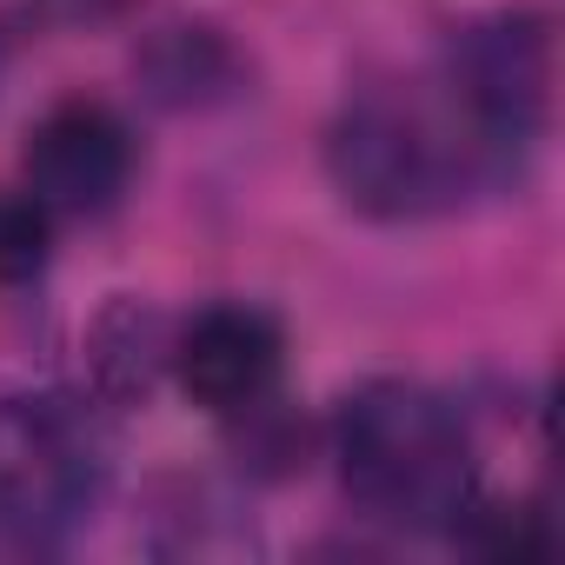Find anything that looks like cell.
Listing matches in <instances>:
<instances>
[{"label":"cell","instance_id":"obj_1","mask_svg":"<svg viewBox=\"0 0 565 565\" xmlns=\"http://www.w3.org/2000/svg\"><path fill=\"white\" fill-rule=\"evenodd\" d=\"M333 459L353 512L393 532H459L479 505L466 419L419 380H366L333 413Z\"/></svg>","mask_w":565,"mask_h":565},{"label":"cell","instance_id":"obj_2","mask_svg":"<svg viewBox=\"0 0 565 565\" xmlns=\"http://www.w3.org/2000/svg\"><path fill=\"white\" fill-rule=\"evenodd\" d=\"M327 180L353 213L386 226L433 220L479 186H505L452 107H433L413 87H386V81L353 87L340 100L327 127Z\"/></svg>","mask_w":565,"mask_h":565},{"label":"cell","instance_id":"obj_3","mask_svg":"<svg viewBox=\"0 0 565 565\" xmlns=\"http://www.w3.org/2000/svg\"><path fill=\"white\" fill-rule=\"evenodd\" d=\"M107 492V446L61 393L0 399V545L61 552Z\"/></svg>","mask_w":565,"mask_h":565},{"label":"cell","instance_id":"obj_4","mask_svg":"<svg viewBox=\"0 0 565 565\" xmlns=\"http://www.w3.org/2000/svg\"><path fill=\"white\" fill-rule=\"evenodd\" d=\"M439 87L472 147L492 160V173L519 180L525 153L552 127V28L525 8H499L452 28Z\"/></svg>","mask_w":565,"mask_h":565},{"label":"cell","instance_id":"obj_5","mask_svg":"<svg viewBox=\"0 0 565 565\" xmlns=\"http://www.w3.org/2000/svg\"><path fill=\"white\" fill-rule=\"evenodd\" d=\"M21 186L54 220H100V213H114L120 193L134 186V127L94 94L54 100L28 127Z\"/></svg>","mask_w":565,"mask_h":565},{"label":"cell","instance_id":"obj_6","mask_svg":"<svg viewBox=\"0 0 565 565\" xmlns=\"http://www.w3.org/2000/svg\"><path fill=\"white\" fill-rule=\"evenodd\" d=\"M173 380L180 393L213 413V419H239L253 406H266L279 393V373H287V333L266 307L246 300H220L206 313H193L173 333Z\"/></svg>","mask_w":565,"mask_h":565},{"label":"cell","instance_id":"obj_7","mask_svg":"<svg viewBox=\"0 0 565 565\" xmlns=\"http://www.w3.org/2000/svg\"><path fill=\"white\" fill-rule=\"evenodd\" d=\"M134 81L167 114H206V107H220V100H233L246 87V61L206 21H167V28H153L140 41Z\"/></svg>","mask_w":565,"mask_h":565},{"label":"cell","instance_id":"obj_8","mask_svg":"<svg viewBox=\"0 0 565 565\" xmlns=\"http://www.w3.org/2000/svg\"><path fill=\"white\" fill-rule=\"evenodd\" d=\"M167 360H173V333H167V320L147 300L114 294L94 313V327H87V373H94V393L107 406H147L160 373H167Z\"/></svg>","mask_w":565,"mask_h":565},{"label":"cell","instance_id":"obj_9","mask_svg":"<svg viewBox=\"0 0 565 565\" xmlns=\"http://www.w3.org/2000/svg\"><path fill=\"white\" fill-rule=\"evenodd\" d=\"M160 519L167 525H180L173 539H153L160 552H173V558H213V552H239V545H253V532H246V519L213 492V486H180V499L173 505H160Z\"/></svg>","mask_w":565,"mask_h":565},{"label":"cell","instance_id":"obj_10","mask_svg":"<svg viewBox=\"0 0 565 565\" xmlns=\"http://www.w3.org/2000/svg\"><path fill=\"white\" fill-rule=\"evenodd\" d=\"M54 213L28 193V186H8L0 193V287H28V279L47 273L54 259Z\"/></svg>","mask_w":565,"mask_h":565},{"label":"cell","instance_id":"obj_11","mask_svg":"<svg viewBox=\"0 0 565 565\" xmlns=\"http://www.w3.org/2000/svg\"><path fill=\"white\" fill-rule=\"evenodd\" d=\"M34 28H41V0H0V47L28 41Z\"/></svg>","mask_w":565,"mask_h":565},{"label":"cell","instance_id":"obj_12","mask_svg":"<svg viewBox=\"0 0 565 565\" xmlns=\"http://www.w3.org/2000/svg\"><path fill=\"white\" fill-rule=\"evenodd\" d=\"M87 8H100V14H107V8H120V0H87Z\"/></svg>","mask_w":565,"mask_h":565}]
</instances>
